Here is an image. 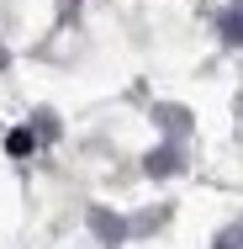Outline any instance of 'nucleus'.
Listing matches in <instances>:
<instances>
[{"label": "nucleus", "mask_w": 243, "mask_h": 249, "mask_svg": "<svg viewBox=\"0 0 243 249\" xmlns=\"http://www.w3.org/2000/svg\"><path fill=\"white\" fill-rule=\"evenodd\" d=\"M222 32H227V43H243V0H233V11L222 16Z\"/></svg>", "instance_id": "obj_1"}, {"label": "nucleus", "mask_w": 243, "mask_h": 249, "mask_svg": "<svg viewBox=\"0 0 243 249\" xmlns=\"http://www.w3.org/2000/svg\"><path fill=\"white\" fill-rule=\"evenodd\" d=\"M217 249H243V223H233V228L217 239Z\"/></svg>", "instance_id": "obj_2"}]
</instances>
